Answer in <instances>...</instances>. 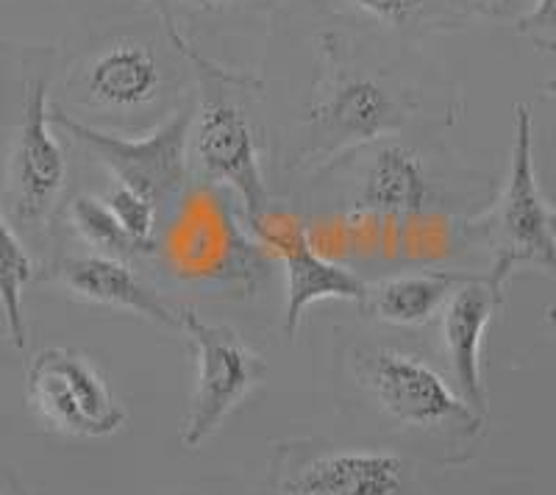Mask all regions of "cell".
I'll return each mask as SVG.
<instances>
[{
    "mask_svg": "<svg viewBox=\"0 0 556 495\" xmlns=\"http://www.w3.org/2000/svg\"><path fill=\"white\" fill-rule=\"evenodd\" d=\"M309 78L273 140L278 167L326 176L362 148L406 128L454 126L459 92L417 53H395L351 20L329 14L304 37Z\"/></svg>",
    "mask_w": 556,
    "mask_h": 495,
    "instance_id": "6da1fadb",
    "label": "cell"
},
{
    "mask_svg": "<svg viewBox=\"0 0 556 495\" xmlns=\"http://www.w3.org/2000/svg\"><path fill=\"white\" fill-rule=\"evenodd\" d=\"M192 51L184 28L162 14L156 28H101L70 56L53 106L101 131L146 134L192 98Z\"/></svg>",
    "mask_w": 556,
    "mask_h": 495,
    "instance_id": "7a4b0ae2",
    "label": "cell"
},
{
    "mask_svg": "<svg viewBox=\"0 0 556 495\" xmlns=\"http://www.w3.org/2000/svg\"><path fill=\"white\" fill-rule=\"evenodd\" d=\"M340 381L356 418L367 420L409 457L465 465L486 432L451 376L426 354L387 340H359L340 354Z\"/></svg>",
    "mask_w": 556,
    "mask_h": 495,
    "instance_id": "3957f363",
    "label": "cell"
},
{
    "mask_svg": "<svg viewBox=\"0 0 556 495\" xmlns=\"http://www.w3.org/2000/svg\"><path fill=\"white\" fill-rule=\"evenodd\" d=\"M192 67L190 173L198 181L231 192L245 226L273 206L267 185V131L256 117L262 78L237 73L201 51Z\"/></svg>",
    "mask_w": 556,
    "mask_h": 495,
    "instance_id": "277c9868",
    "label": "cell"
},
{
    "mask_svg": "<svg viewBox=\"0 0 556 495\" xmlns=\"http://www.w3.org/2000/svg\"><path fill=\"white\" fill-rule=\"evenodd\" d=\"M262 495H431L415 457L390 445L292 437L276 443Z\"/></svg>",
    "mask_w": 556,
    "mask_h": 495,
    "instance_id": "5b68a950",
    "label": "cell"
},
{
    "mask_svg": "<svg viewBox=\"0 0 556 495\" xmlns=\"http://www.w3.org/2000/svg\"><path fill=\"white\" fill-rule=\"evenodd\" d=\"M345 162L356 165L354 190L342 201L348 234L395 240L443 212V185L426 148L387 137Z\"/></svg>",
    "mask_w": 556,
    "mask_h": 495,
    "instance_id": "8992f818",
    "label": "cell"
},
{
    "mask_svg": "<svg viewBox=\"0 0 556 495\" xmlns=\"http://www.w3.org/2000/svg\"><path fill=\"white\" fill-rule=\"evenodd\" d=\"M53 53L20 84V112L7 162V204L12 226L34 240H48L67 195L70 160L51 120Z\"/></svg>",
    "mask_w": 556,
    "mask_h": 495,
    "instance_id": "52a82bcc",
    "label": "cell"
},
{
    "mask_svg": "<svg viewBox=\"0 0 556 495\" xmlns=\"http://www.w3.org/2000/svg\"><path fill=\"white\" fill-rule=\"evenodd\" d=\"M231 192L203 185V192H184L173 210L170 256L176 274L184 279L217 281L253 290L270 274L273 256L267 254L245 226Z\"/></svg>",
    "mask_w": 556,
    "mask_h": 495,
    "instance_id": "ba28073f",
    "label": "cell"
},
{
    "mask_svg": "<svg viewBox=\"0 0 556 495\" xmlns=\"http://www.w3.org/2000/svg\"><path fill=\"white\" fill-rule=\"evenodd\" d=\"M554 210L543 195L538 162H534V117L526 103H518L509 170L490 210V242H493V267L486 270L490 281L506 287L518 267H538L543 274H554Z\"/></svg>",
    "mask_w": 556,
    "mask_h": 495,
    "instance_id": "9c48e42d",
    "label": "cell"
},
{
    "mask_svg": "<svg viewBox=\"0 0 556 495\" xmlns=\"http://www.w3.org/2000/svg\"><path fill=\"white\" fill-rule=\"evenodd\" d=\"M53 126L67 131L73 142L106 167L109 176L117 185L146 195L159 206H176L190 185V123H192V98L178 112H173L165 123L137 137L101 131L87 123L67 117L62 109L51 103Z\"/></svg>",
    "mask_w": 556,
    "mask_h": 495,
    "instance_id": "30bf717a",
    "label": "cell"
},
{
    "mask_svg": "<svg viewBox=\"0 0 556 495\" xmlns=\"http://www.w3.org/2000/svg\"><path fill=\"white\" fill-rule=\"evenodd\" d=\"M178 318L195 359V390L178 440L187 452H195L260 388L267 365L231 326L208 323L192 306L178 309Z\"/></svg>",
    "mask_w": 556,
    "mask_h": 495,
    "instance_id": "8fae6325",
    "label": "cell"
},
{
    "mask_svg": "<svg viewBox=\"0 0 556 495\" xmlns=\"http://www.w3.org/2000/svg\"><path fill=\"white\" fill-rule=\"evenodd\" d=\"M26 398L34 415L64 437H109L128 418L101 365L84 351L62 345L28 359Z\"/></svg>",
    "mask_w": 556,
    "mask_h": 495,
    "instance_id": "7c38bea8",
    "label": "cell"
},
{
    "mask_svg": "<svg viewBox=\"0 0 556 495\" xmlns=\"http://www.w3.org/2000/svg\"><path fill=\"white\" fill-rule=\"evenodd\" d=\"M248 229L265 245L273 262L285 267L287 340H295L304 312L320 301H354V304H359L367 281L356 276L351 267L323 254L309 226L301 217L273 204L267 215Z\"/></svg>",
    "mask_w": 556,
    "mask_h": 495,
    "instance_id": "4fadbf2b",
    "label": "cell"
},
{
    "mask_svg": "<svg viewBox=\"0 0 556 495\" xmlns=\"http://www.w3.org/2000/svg\"><path fill=\"white\" fill-rule=\"evenodd\" d=\"M504 290L486 274H470L440 309V337L448 376L476 412L486 415V384L481 373L484 334L504 306Z\"/></svg>",
    "mask_w": 556,
    "mask_h": 495,
    "instance_id": "5bb4252c",
    "label": "cell"
},
{
    "mask_svg": "<svg viewBox=\"0 0 556 495\" xmlns=\"http://www.w3.org/2000/svg\"><path fill=\"white\" fill-rule=\"evenodd\" d=\"M51 279L84 304L131 312L167 331H181L178 309L165 304V299L134 270L131 262L98 251L59 254L51 265Z\"/></svg>",
    "mask_w": 556,
    "mask_h": 495,
    "instance_id": "9a60e30c",
    "label": "cell"
},
{
    "mask_svg": "<svg viewBox=\"0 0 556 495\" xmlns=\"http://www.w3.org/2000/svg\"><path fill=\"white\" fill-rule=\"evenodd\" d=\"M468 276V270H417L384 276L379 281H367L356 306L365 318L395 329H415L431 323L451 292Z\"/></svg>",
    "mask_w": 556,
    "mask_h": 495,
    "instance_id": "2e32d148",
    "label": "cell"
},
{
    "mask_svg": "<svg viewBox=\"0 0 556 495\" xmlns=\"http://www.w3.org/2000/svg\"><path fill=\"white\" fill-rule=\"evenodd\" d=\"M323 3H331V12L356 26L401 39L459 31L470 20L459 0H323Z\"/></svg>",
    "mask_w": 556,
    "mask_h": 495,
    "instance_id": "e0dca14e",
    "label": "cell"
},
{
    "mask_svg": "<svg viewBox=\"0 0 556 495\" xmlns=\"http://www.w3.org/2000/svg\"><path fill=\"white\" fill-rule=\"evenodd\" d=\"M34 259L28 248L17 237L12 223L0 212V312L7 334L17 351L28 345L26 309H23V290L34 281Z\"/></svg>",
    "mask_w": 556,
    "mask_h": 495,
    "instance_id": "ac0fdd59",
    "label": "cell"
},
{
    "mask_svg": "<svg viewBox=\"0 0 556 495\" xmlns=\"http://www.w3.org/2000/svg\"><path fill=\"white\" fill-rule=\"evenodd\" d=\"M67 220L81 237L84 245L98 254L117 256V259H139L137 248L121 229V223L114 220L109 206L103 204V198L98 195H76L67 206Z\"/></svg>",
    "mask_w": 556,
    "mask_h": 495,
    "instance_id": "d6986e66",
    "label": "cell"
},
{
    "mask_svg": "<svg viewBox=\"0 0 556 495\" xmlns=\"http://www.w3.org/2000/svg\"><path fill=\"white\" fill-rule=\"evenodd\" d=\"M101 198L103 204L109 206V212L114 215V220L121 223V229L126 231L131 245L137 248V254H156L159 226H162V212H159V206L153 204V201H148L146 195H139V192L117 185V181H114L106 190V195Z\"/></svg>",
    "mask_w": 556,
    "mask_h": 495,
    "instance_id": "ffe728a7",
    "label": "cell"
},
{
    "mask_svg": "<svg viewBox=\"0 0 556 495\" xmlns=\"http://www.w3.org/2000/svg\"><path fill=\"white\" fill-rule=\"evenodd\" d=\"M256 3H265V0H159V9L153 14H165L181 28V23L220 17V14L240 12V9L256 7Z\"/></svg>",
    "mask_w": 556,
    "mask_h": 495,
    "instance_id": "44dd1931",
    "label": "cell"
},
{
    "mask_svg": "<svg viewBox=\"0 0 556 495\" xmlns=\"http://www.w3.org/2000/svg\"><path fill=\"white\" fill-rule=\"evenodd\" d=\"M515 31L540 51L554 53V0H529L523 12L518 14Z\"/></svg>",
    "mask_w": 556,
    "mask_h": 495,
    "instance_id": "7402d4cb",
    "label": "cell"
},
{
    "mask_svg": "<svg viewBox=\"0 0 556 495\" xmlns=\"http://www.w3.org/2000/svg\"><path fill=\"white\" fill-rule=\"evenodd\" d=\"M465 12L473 17V14H486V17H504V14L513 12L515 7H523V0H459Z\"/></svg>",
    "mask_w": 556,
    "mask_h": 495,
    "instance_id": "603a6c76",
    "label": "cell"
},
{
    "mask_svg": "<svg viewBox=\"0 0 556 495\" xmlns=\"http://www.w3.org/2000/svg\"><path fill=\"white\" fill-rule=\"evenodd\" d=\"M0 495H26L23 484L17 482V477L3 462H0Z\"/></svg>",
    "mask_w": 556,
    "mask_h": 495,
    "instance_id": "cb8c5ba5",
    "label": "cell"
},
{
    "mask_svg": "<svg viewBox=\"0 0 556 495\" xmlns=\"http://www.w3.org/2000/svg\"><path fill=\"white\" fill-rule=\"evenodd\" d=\"M146 3H151V7H153V12H156V9H159V0H146Z\"/></svg>",
    "mask_w": 556,
    "mask_h": 495,
    "instance_id": "d4e9b609",
    "label": "cell"
},
{
    "mask_svg": "<svg viewBox=\"0 0 556 495\" xmlns=\"http://www.w3.org/2000/svg\"><path fill=\"white\" fill-rule=\"evenodd\" d=\"M187 495H223V493H187Z\"/></svg>",
    "mask_w": 556,
    "mask_h": 495,
    "instance_id": "484cf974",
    "label": "cell"
}]
</instances>
